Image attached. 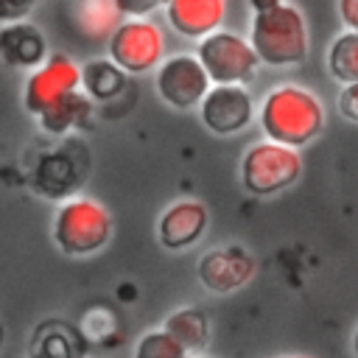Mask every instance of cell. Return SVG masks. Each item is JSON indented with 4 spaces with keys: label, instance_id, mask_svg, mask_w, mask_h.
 <instances>
[{
    "label": "cell",
    "instance_id": "obj_16",
    "mask_svg": "<svg viewBox=\"0 0 358 358\" xmlns=\"http://www.w3.org/2000/svg\"><path fill=\"white\" fill-rule=\"evenodd\" d=\"M162 330H168L190 355L201 352L210 341V319L199 308H179L176 313H171L165 319Z\"/></svg>",
    "mask_w": 358,
    "mask_h": 358
},
{
    "label": "cell",
    "instance_id": "obj_18",
    "mask_svg": "<svg viewBox=\"0 0 358 358\" xmlns=\"http://www.w3.org/2000/svg\"><path fill=\"white\" fill-rule=\"evenodd\" d=\"M123 81H126V73L112 64V62H90L84 70H81V84L87 90L90 98H98V101H106L112 95H117L123 90Z\"/></svg>",
    "mask_w": 358,
    "mask_h": 358
},
{
    "label": "cell",
    "instance_id": "obj_25",
    "mask_svg": "<svg viewBox=\"0 0 358 358\" xmlns=\"http://www.w3.org/2000/svg\"><path fill=\"white\" fill-rule=\"evenodd\" d=\"M282 358H308V355H282Z\"/></svg>",
    "mask_w": 358,
    "mask_h": 358
},
{
    "label": "cell",
    "instance_id": "obj_11",
    "mask_svg": "<svg viewBox=\"0 0 358 358\" xmlns=\"http://www.w3.org/2000/svg\"><path fill=\"white\" fill-rule=\"evenodd\" d=\"M207 221H210V215L201 201L182 199L162 213L157 235H159L162 246H168V249H187L204 235Z\"/></svg>",
    "mask_w": 358,
    "mask_h": 358
},
{
    "label": "cell",
    "instance_id": "obj_8",
    "mask_svg": "<svg viewBox=\"0 0 358 358\" xmlns=\"http://www.w3.org/2000/svg\"><path fill=\"white\" fill-rule=\"evenodd\" d=\"M78 87H81L78 64L64 53H53L42 67H36L28 76L22 90V103L34 117H42L53 103L78 92Z\"/></svg>",
    "mask_w": 358,
    "mask_h": 358
},
{
    "label": "cell",
    "instance_id": "obj_19",
    "mask_svg": "<svg viewBox=\"0 0 358 358\" xmlns=\"http://www.w3.org/2000/svg\"><path fill=\"white\" fill-rule=\"evenodd\" d=\"M134 358H190V352L168 330H151L137 341Z\"/></svg>",
    "mask_w": 358,
    "mask_h": 358
},
{
    "label": "cell",
    "instance_id": "obj_5",
    "mask_svg": "<svg viewBox=\"0 0 358 358\" xmlns=\"http://www.w3.org/2000/svg\"><path fill=\"white\" fill-rule=\"evenodd\" d=\"M299 176H302V157L294 148L263 140L243 151L241 182L252 196H274L291 187Z\"/></svg>",
    "mask_w": 358,
    "mask_h": 358
},
{
    "label": "cell",
    "instance_id": "obj_20",
    "mask_svg": "<svg viewBox=\"0 0 358 358\" xmlns=\"http://www.w3.org/2000/svg\"><path fill=\"white\" fill-rule=\"evenodd\" d=\"M34 8L31 0H0V22L14 25V22H25V14Z\"/></svg>",
    "mask_w": 358,
    "mask_h": 358
},
{
    "label": "cell",
    "instance_id": "obj_15",
    "mask_svg": "<svg viewBox=\"0 0 358 358\" xmlns=\"http://www.w3.org/2000/svg\"><path fill=\"white\" fill-rule=\"evenodd\" d=\"M90 115H92V98L78 90V92L62 98L59 103H53V106H50L42 117H36V120H39V126H42L45 131H50V134H64V131H70V129L84 126V123L90 120Z\"/></svg>",
    "mask_w": 358,
    "mask_h": 358
},
{
    "label": "cell",
    "instance_id": "obj_4",
    "mask_svg": "<svg viewBox=\"0 0 358 358\" xmlns=\"http://www.w3.org/2000/svg\"><path fill=\"white\" fill-rule=\"evenodd\" d=\"M196 59L201 62L213 87H243L260 67L252 42L232 31H215L201 39L196 48Z\"/></svg>",
    "mask_w": 358,
    "mask_h": 358
},
{
    "label": "cell",
    "instance_id": "obj_7",
    "mask_svg": "<svg viewBox=\"0 0 358 358\" xmlns=\"http://www.w3.org/2000/svg\"><path fill=\"white\" fill-rule=\"evenodd\" d=\"M154 87H157V95L168 106L193 109V106H201V101L213 90V81L204 73L196 53H176L157 67Z\"/></svg>",
    "mask_w": 358,
    "mask_h": 358
},
{
    "label": "cell",
    "instance_id": "obj_26",
    "mask_svg": "<svg viewBox=\"0 0 358 358\" xmlns=\"http://www.w3.org/2000/svg\"><path fill=\"white\" fill-rule=\"evenodd\" d=\"M0 341H3V327H0Z\"/></svg>",
    "mask_w": 358,
    "mask_h": 358
},
{
    "label": "cell",
    "instance_id": "obj_12",
    "mask_svg": "<svg viewBox=\"0 0 358 358\" xmlns=\"http://www.w3.org/2000/svg\"><path fill=\"white\" fill-rule=\"evenodd\" d=\"M224 0H171L165 3V17L171 28L190 39H207L224 22Z\"/></svg>",
    "mask_w": 358,
    "mask_h": 358
},
{
    "label": "cell",
    "instance_id": "obj_23",
    "mask_svg": "<svg viewBox=\"0 0 358 358\" xmlns=\"http://www.w3.org/2000/svg\"><path fill=\"white\" fill-rule=\"evenodd\" d=\"M336 8H338V17H341L344 28L358 34V0H341Z\"/></svg>",
    "mask_w": 358,
    "mask_h": 358
},
{
    "label": "cell",
    "instance_id": "obj_17",
    "mask_svg": "<svg viewBox=\"0 0 358 358\" xmlns=\"http://www.w3.org/2000/svg\"><path fill=\"white\" fill-rule=\"evenodd\" d=\"M327 73L344 87L358 84V34L344 31L330 42V48H327Z\"/></svg>",
    "mask_w": 358,
    "mask_h": 358
},
{
    "label": "cell",
    "instance_id": "obj_3",
    "mask_svg": "<svg viewBox=\"0 0 358 358\" xmlns=\"http://www.w3.org/2000/svg\"><path fill=\"white\" fill-rule=\"evenodd\" d=\"M112 235V215L109 210L90 199L76 196L67 199L53 215V241L70 257H87L106 246Z\"/></svg>",
    "mask_w": 358,
    "mask_h": 358
},
{
    "label": "cell",
    "instance_id": "obj_1",
    "mask_svg": "<svg viewBox=\"0 0 358 358\" xmlns=\"http://www.w3.org/2000/svg\"><path fill=\"white\" fill-rule=\"evenodd\" d=\"M252 28L249 42L268 67H296L308 59V25L305 14L294 3L260 0L252 3Z\"/></svg>",
    "mask_w": 358,
    "mask_h": 358
},
{
    "label": "cell",
    "instance_id": "obj_22",
    "mask_svg": "<svg viewBox=\"0 0 358 358\" xmlns=\"http://www.w3.org/2000/svg\"><path fill=\"white\" fill-rule=\"evenodd\" d=\"M117 8H120V14H123L126 20H143L140 14L154 11L157 3H154V0H148V3H143V0H134V3H129V0H117Z\"/></svg>",
    "mask_w": 358,
    "mask_h": 358
},
{
    "label": "cell",
    "instance_id": "obj_10",
    "mask_svg": "<svg viewBox=\"0 0 358 358\" xmlns=\"http://www.w3.org/2000/svg\"><path fill=\"white\" fill-rule=\"evenodd\" d=\"M252 274H255V257L235 243L213 249L199 260V280L215 294L238 291L252 280Z\"/></svg>",
    "mask_w": 358,
    "mask_h": 358
},
{
    "label": "cell",
    "instance_id": "obj_2",
    "mask_svg": "<svg viewBox=\"0 0 358 358\" xmlns=\"http://www.w3.org/2000/svg\"><path fill=\"white\" fill-rule=\"evenodd\" d=\"M260 129L266 140L299 151L322 134L324 106L310 90L299 84H280L260 103Z\"/></svg>",
    "mask_w": 358,
    "mask_h": 358
},
{
    "label": "cell",
    "instance_id": "obj_9",
    "mask_svg": "<svg viewBox=\"0 0 358 358\" xmlns=\"http://www.w3.org/2000/svg\"><path fill=\"white\" fill-rule=\"evenodd\" d=\"M201 123L213 134H238L255 117V101L246 87H213L199 106Z\"/></svg>",
    "mask_w": 358,
    "mask_h": 358
},
{
    "label": "cell",
    "instance_id": "obj_6",
    "mask_svg": "<svg viewBox=\"0 0 358 358\" xmlns=\"http://www.w3.org/2000/svg\"><path fill=\"white\" fill-rule=\"evenodd\" d=\"M112 64L123 73H148L151 67L162 64L165 36L162 28L151 20H126L106 42Z\"/></svg>",
    "mask_w": 358,
    "mask_h": 358
},
{
    "label": "cell",
    "instance_id": "obj_13",
    "mask_svg": "<svg viewBox=\"0 0 358 358\" xmlns=\"http://www.w3.org/2000/svg\"><path fill=\"white\" fill-rule=\"evenodd\" d=\"M48 48L45 34L31 22H14L0 28V59L11 67H42Z\"/></svg>",
    "mask_w": 358,
    "mask_h": 358
},
{
    "label": "cell",
    "instance_id": "obj_24",
    "mask_svg": "<svg viewBox=\"0 0 358 358\" xmlns=\"http://www.w3.org/2000/svg\"><path fill=\"white\" fill-rule=\"evenodd\" d=\"M352 355H355V358H358V330H355V333H352Z\"/></svg>",
    "mask_w": 358,
    "mask_h": 358
},
{
    "label": "cell",
    "instance_id": "obj_14",
    "mask_svg": "<svg viewBox=\"0 0 358 358\" xmlns=\"http://www.w3.org/2000/svg\"><path fill=\"white\" fill-rule=\"evenodd\" d=\"M73 25L84 39H106L126 22V17L117 8V0H87L70 6Z\"/></svg>",
    "mask_w": 358,
    "mask_h": 358
},
{
    "label": "cell",
    "instance_id": "obj_21",
    "mask_svg": "<svg viewBox=\"0 0 358 358\" xmlns=\"http://www.w3.org/2000/svg\"><path fill=\"white\" fill-rule=\"evenodd\" d=\"M338 112L347 117V120H352V123H358V84H350V87H341V92H338Z\"/></svg>",
    "mask_w": 358,
    "mask_h": 358
}]
</instances>
